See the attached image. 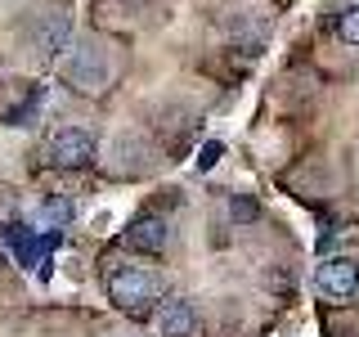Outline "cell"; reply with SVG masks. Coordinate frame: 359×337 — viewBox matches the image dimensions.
<instances>
[{
	"label": "cell",
	"instance_id": "6da1fadb",
	"mask_svg": "<svg viewBox=\"0 0 359 337\" xmlns=\"http://www.w3.org/2000/svg\"><path fill=\"white\" fill-rule=\"evenodd\" d=\"M59 77L76 95H104L112 86V59L99 41H76L59 54Z\"/></svg>",
	"mask_w": 359,
	"mask_h": 337
},
{
	"label": "cell",
	"instance_id": "7a4b0ae2",
	"mask_svg": "<svg viewBox=\"0 0 359 337\" xmlns=\"http://www.w3.org/2000/svg\"><path fill=\"white\" fill-rule=\"evenodd\" d=\"M104 288H108V301L126 315H149L162 301V279L149 265H112Z\"/></svg>",
	"mask_w": 359,
	"mask_h": 337
},
{
	"label": "cell",
	"instance_id": "3957f363",
	"mask_svg": "<svg viewBox=\"0 0 359 337\" xmlns=\"http://www.w3.org/2000/svg\"><path fill=\"white\" fill-rule=\"evenodd\" d=\"M45 157L59 171H81V166H90L99 157V144L86 126H59L50 135V144H45Z\"/></svg>",
	"mask_w": 359,
	"mask_h": 337
},
{
	"label": "cell",
	"instance_id": "277c9868",
	"mask_svg": "<svg viewBox=\"0 0 359 337\" xmlns=\"http://www.w3.org/2000/svg\"><path fill=\"white\" fill-rule=\"evenodd\" d=\"M314 292L332 306H346V301L359 297V265L351 256H328L319 270H314Z\"/></svg>",
	"mask_w": 359,
	"mask_h": 337
},
{
	"label": "cell",
	"instance_id": "5b68a950",
	"mask_svg": "<svg viewBox=\"0 0 359 337\" xmlns=\"http://www.w3.org/2000/svg\"><path fill=\"white\" fill-rule=\"evenodd\" d=\"M153 324H157V333H162V337H202V319H198V310H194V301H189V297L157 301Z\"/></svg>",
	"mask_w": 359,
	"mask_h": 337
},
{
	"label": "cell",
	"instance_id": "8992f818",
	"mask_svg": "<svg viewBox=\"0 0 359 337\" xmlns=\"http://www.w3.org/2000/svg\"><path fill=\"white\" fill-rule=\"evenodd\" d=\"M32 41H36V54H45V59H54V54H63L67 45H72V18L63 14V9H50L36 32H32Z\"/></svg>",
	"mask_w": 359,
	"mask_h": 337
},
{
	"label": "cell",
	"instance_id": "52a82bcc",
	"mask_svg": "<svg viewBox=\"0 0 359 337\" xmlns=\"http://www.w3.org/2000/svg\"><path fill=\"white\" fill-rule=\"evenodd\" d=\"M166 243H171V230H166L162 216H140V220H130V230H126V247H130V252L157 256V252H166Z\"/></svg>",
	"mask_w": 359,
	"mask_h": 337
},
{
	"label": "cell",
	"instance_id": "ba28073f",
	"mask_svg": "<svg viewBox=\"0 0 359 337\" xmlns=\"http://www.w3.org/2000/svg\"><path fill=\"white\" fill-rule=\"evenodd\" d=\"M337 41L346 45V50H359V5H351V9H341L337 14Z\"/></svg>",
	"mask_w": 359,
	"mask_h": 337
},
{
	"label": "cell",
	"instance_id": "9c48e42d",
	"mask_svg": "<svg viewBox=\"0 0 359 337\" xmlns=\"http://www.w3.org/2000/svg\"><path fill=\"white\" fill-rule=\"evenodd\" d=\"M41 216L50 225H67V220H72V198H45Z\"/></svg>",
	"mask_w": 359,
	"mask_h": 337
},
{
	"label": "cell",
	"instance_id": "30bf717a",
	"mask_svg": "<svg viewBox=\"0 0 359 337\" xmlns=\"http://www.w3.org/2000/svg\"><path fill=\"white\" fill-rule=\"evenodd\" d=\"M220 153H224V144H220V140H211L207 149H202V157H198V166H202V171H211V166L220 162Z\"/></svg>",
	"mask_w": 359,
	"mask_h": 337
},
{
	"label": "cell",
	"instance_id": "8fae6325",
	"mask_svg": "<svg viewBox=\"0 0 359 337\" xmlns=\"http://www.w3.org/2000/svg\"><path fill=\"white\" fill-rule=\"evenodd\" d=\"M229 211H233V220H252V216H256V202L233 198V202H229Z\"/></svg>",
	"mask_w": 359,
	"mask_h": 337
}]
</instances>
